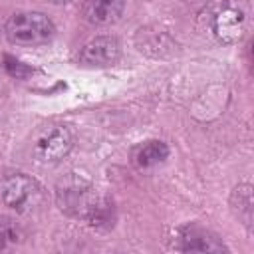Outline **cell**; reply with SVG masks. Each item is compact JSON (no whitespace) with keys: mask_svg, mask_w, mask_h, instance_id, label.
<instances>
[{"mask_svg":"<svg viewBox=\"0 0 254 254\" xmlns=\"http://www.w3.org/2000/svg\"><path fill=\"white\" fill-rule=\"evenodd\" d=\"M135 44H137L139 52H143L145 56H151V58H167L177 48L173 36L165 28H159V26L141 28L135 34Z\"/></svg>","mask_w":254,"mask_h":254,"instance_id":"8","label":"cell"},{"mask_svg":"<svg viewBox=\"0 0 254 254\" xmlns=\"http://www.w3.org/2000/svg\"><path fill=\"white\" fill-rule=\"evenodd\" d=\"M167 157H169V145L161 139H151L137 147V151L133 153V163L139 169H151L161 165Z\"/></svg>","mask_w":254,"mask_h":254,"instance_id":"10","label":"cell"},{"mask_svg":"<svg viewBox=\"0 0 254 254\" xmlns=\"http://www.w3.org/2000/svg\"><path fill=\"white\" fill-rule=\"evenodd\" d=\"M250 26V4L248 0H222L212 18L210 30L220 44H238Z\"/></svg>","mask_w":254,"mask_h":254,"instance_id":"2","label":"cell"},{"mask_svg":"<svg viewBox=\"0 0 254 254\" xmlns=\"http://www.w3.org/2000/svg\"><path fill=\"white\" fill-rule=\"evenodd\" d=\"M40 196H42L40 185L24 173L8 175V177H4V181L0 185V198H2L4 206H8L10 210H14L18 214H26L34 206H38Z\"/></svg>","mask_w":254,"mask_h":254,"instance_id":"5","label":"cell"},{"mask_svg":"<svg viewBox=\"0 0 254 254\" xmlns=\"http://www.w3.org/2000/svg\"><path fill=\"white\" fill-rule=\"evenodd\" d=\"M125 12V0H85L81 14L91 26H111L121 20Z\"/></svg>","mask_w":254,"mask_h":254,"instance_id":"9","label":"cell"},{"mask_svg":"<svg viewBox=\"0 0 254 254\" xmlns=\"http://www.w3.org/2000/svg\"><path fill=\"white\" fill-rule=\"evenodd\" d=\"M252 206H254V200H252V185H248V183L236 185L232 189V192H230V208L236 214V218L248 230L252 228Z\"/></svg>","mask_w":254,"mask_h":254,"instance_id":"11","label":"cell"},{"mask_svg":"<svg viewBox=\"0 0 254 254\" xmlns=\"http://www.w3.org/2000/svg\"><path fill=\"white\" fill-rule=\"evenodd\" d=\"M121 58V42L115 36H95L85 42L77 54V62L87 67H111Z\"/></svg>","mask_w":254,"mask_h":254,"instance_id":"6","label":"cell"},{"mask_svg":"<svg viewBox=\"0 0 254 254\" xmlns=\"http://www.w3.org/2000/svg\"><path fill=\"white\" fill-rule=\"evenodd\" d=\"M175 248L181 252H228L226 244L200 224H187L177 230Z\"/></svg>","mask_w":254,"mask_h":254,"instance_id":"7","label":"cell"},{"mask_svg":"<svg viewBox=\"0 0 254 254\" xmlns=\"http://www.w3.org/2000/svg\"><path fill=\"white\" fill-rule=\"evenodd\" d=\"M56 200L62 210L71 216H81L91 222L103 198L95 194V190L81 179H67L62 181L56 189Z\"/></svg>","mask_w":254,"mask_h":254,"instance_id":"3","label":"cell"},{"mask_svg":"<svg viewBox=\"0 0 254 254\" xmlns=\"http://www.w3.org/2000/svg\"><path fill=\"white\" fill-rule=\"evenodd\" d=\"M4 34L10 44L32 48L48 44L56 36V26L46 14L24 10L8 18V22L4 24Z\"/></svg>","mask_w":254,"mask_h":254,"instance_id":"1","label":"cell"},{"mask_svg":"<svg viewBox=\"0 0 254 254\" xmlns=\"http://www.w3.org/2000/svg\"><path fill=\"white\" fill-rule=\"evenodd\" d=\"M73 147V133L64 123H50L42 127L34 139L32 153L38 163L54 165L69 155Z\"/></svg>","mask_w":254,"mask_h":254,"instance_id":"4","label":"cell"}]
</instances>
